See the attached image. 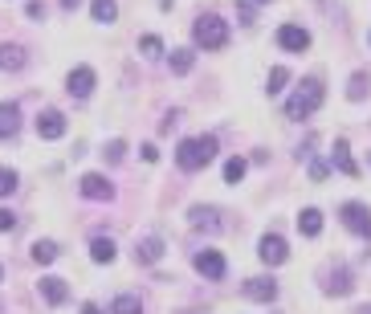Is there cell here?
Masks as SVG:
<instances>
[{
	"mask_svg": "<svg viewBox=\"0 0 371 314\" xmlns=\"http://www.w3.org/2000/svg\"><path fill=\"white\" fill-rule=\"evenodd\" d=\"M217 159V135H200V139H184L180 147H176V164L184 168V172H200L204 164H212Z\"/></svg>",
	"mask_w": 371,
	"mask_h": 314,
	"instance_id": "6da1fadb",
	"label": "cell"
},
{
	"mask_svg": "<svg viewBox=\"0 0 371 314\" xmlns=\"http://www.w3.org/2000/svg\"><path fill=\"white\" fill-rule=\"evenodd\" d=\"M323 98H326V90L319 78H306L302 86L290 94V102H285V119H310L319 106H323Z\"/></svg>",
	"mask_w": 371,
	"mask_h": 314,
	"instance_id": "7a4b0ae2",
	"label": "cell"
},
{
	"mask_svg": "<svg viewBox=\"0 0 371 314\" xmlns=\"http://www.w3.org/2000/svg\"><path fill=\"white\" fill-rule=\"evenodd\" d=\"M192 37H196L200 49H225V45H229V21H221V17L204 12V17L192 25Z\"/></svg>",
	"mask_w": 371,
	"mask_h": 314,
	"instance_id": "3957f363",
	"label": "cell"
},
{
	"mask_svg": "<svg viewBox=\"0 0 371 314\" xmlns=\"http://www.w3.org/2000/svg\"><path fill=\"white\" fill-rule=\"evenodd\" d=\"M339 213H343V224H347L351 233H359L363 241H371V208H368V204H359V200H347Z\"/></svg>",
	"mask_w": 371,
	"mask_h": 314,
	"instance_id": "277c9868",
	"label": "cell"
},
{
	"mask_svg": "<svg viewBox=\"0 0 371 314\" xmlns=\"http://www.w3.org/2000/svg\"><path fill=\"white\" fill-rule=\"evenodd\" d=\"M78 188H82L86 200H110L114 196V184L102 176V172H86V176L78 179Z\"/></svg>",
	"mask_w": 371,
	"mask_h": 314,
	"instance_id": "5b68a950",
	"label": "cell"
},
{
	"mask_svg": "<svg viewBox=\"0 0 371 314\" xmlns=\"http://www.w3.org/2000/svg\"><path fill=\"white\" fill-rule=\"evenodd\" d=\"M37 294L46 298L49 306H66V302H70V286H66V277H53V273L37 282Z\"/></svg>",
	"mask_w": 371,
	"mask_h": 314,
	"instance_id": "8992f818",
	"label": "cell"
},
{
	"mask_svg": "<svg viewBox=\"0 0 371 314\" xmlns=\"http://www.w3.org/2000/svg\"><path fill=\"white\" fill-rule=\"evenodd\" d=\"M257 253H261L265 266H285V257H290V249H285V241H281L278 233H265L261 245H257Z\"/></svg>",
	"mask_w": 371,
	"mask_h": 314,
	"instance_id": "52a82bcc",
	"label": "cell"
},
{
	"mask_svg": "<svg viewBox=\"0 0 371 314\" xmlns=\"http://www.w3.org/2000/svg\"><path fill=\"white\" fill-rule=\"evenodd\" d=\"M241 294H245L249 302H274V298H278V282H270V277H249V282L241 286Z\"/></svg>",
	"mask_w": 371,
	"mask_h": 314,
	"instance_id": "ba28073f",
	"label": "cell"
},
{
	"mask_svg": "<svg viewBox=\"0 0 371 314\" xmlns=\"http://www.w3.org/2000/svg\"><path fill=\"white\" fill-rule=\"evenodd\" d=\"M94 82H98V78H94L90 66H78V70H70V78H66V90H70L74 98H90V94H94Z\"/></svg>",
	"mask_w": 371,
	"mask_h": 314,
	"instance_id": "9c48e42d",
	"label": "cell"
},
{
	"mask_svg": "<svg viewBox=\"0 0 371 314\" xmlns=\"http://www.w3.org/2000/svg\"><path fill=\"white\" fill-rule=\"evenodd\" d=\"M196 269H200V273H204L208 282H221L229 266H225V257H221L217 249H200V253H196Z\"/></svg>",
	"mask_w": 371,
	"mask_h": 314,
	"instance_id": "30bf717a",
	"label": "cell"
},
{
	"mask_svg": "<svg viewBox=\"0 0 371 314\" xmlns=\"http://www.w3.org/2000/svg\"><path fill=\"white\" fill-rule=\"evenodd\" d=\"M278 45H281V49H290V53H302V49H310V33H306L302 25H281V29H278Z\"/></svg>",
	"mask_w": 371,
	"mask_h": 314,
	"instance_id": "8fae6325",
	"label": "cell"
},
{
	"mask_svg": "<svg viewBox=\"0 0 371 314\" xmlns=\"http://www.w3.org/2000/svg\"><path fill=\"white\" fill-rule=\"evenodd\" d=\"M355 290V277H351V269L347 266H334L326 273V294H334V298H347Z\"/></svg>",
	"mask_w": 371,
	"mask_h": 314,
	"instance_id": "7c38bea8",
	"label": "cell"
},
{
	"mask_svg": "<svg viewBox=\"0 0 371 314\" xmlns=\"http://www.w3.org/2000/svg\"><path fill=\"white\" fill-rule=\"evenodd\" d=\"M330 164H334L343 176H359V164L351 159V147H347V139H334V147H330Z\"/></svg>",
	"mask_w": 371,
	"mask_h": 314,
	"instance_id": "4fadbf2b",
	"label": "cell"
},
{
	"mask_svg": "<svg viewBox=\"0 0 371 314\" xmlns=\"http://www.w3.org/2000/svg\"><path fill=\"white\" fill-rule=\"evenodd\" d=\"M37 135H41V139H61V135H66V115H61V110L37 115Z\"/></svg>",
	"mask_w": 371,
	"mask_h": 314,
	"instance_id": "5bb4252c",
	"label": "cell"
},
{
	"mask_svg": "<svg viewBox=\"0 0 371 314\" xmlns=\"http://www.w3.org/2000/svg\"><path fill=\"white\" fill-rule=\"evenodd\" d=\"M17 131H21V106L17 102H0V143L12 139Z\"/></svg>",
	"mask_w": 371,
	"mask_h": 314,
	"instance_id": "9a60e30c",
	"label": "cell"
},
{
	"mask_svg": "<svg viewBox=\"0 0 371 314\" xmlns=\"http://www.w3.org/2000/svg\"><path fill=\"white\" fill-rule=\"evenodd\" d=\"M159 257H163V241L159 237H143L139 245H135V262L139 266H155Z\"/></svg>",
	"mask_w": 371,
	"mask_h": 314,
	"instance_id": "2e32d148",
	"label": "cell"
},
{
	"mask_svg": "<svg viewBox=\"0 0 371 314\" xmlns=\"http://www.w3.org/2000/svg\"><path fill=\"white\" fill-rule=\"evenodd\" d=\"M298 233H302V237H319V233H323V213H319V208H302V213H298Z\"/></svg>",
	"mask_w": 371,
	"mask_h": 314,
	"instance_id": "e0dca14e",
	"label": "cell"
},
{
	"mask_svg": "<svg viewBox=\"0 0 371 314\" xmlns=\"http://www.w3.org/2000/svg\"><path fill=\"white\" fill-rule=\"evenodd\" d=\"M25 66V49L21 45H0V70L4 74H17Z\"/></svg>",
	"mask_w": 371,
	"mask_h": 314,
	"instance_id": "ac0fdd59",
	"label": "cell"
},
{
	"mask_svg": "<svg viewBox=\"0 0 371 314\" xmlns=\"http://www.w3.org/2000/svg\"><path fill=\"white\" fill-rule=\"evenodd\" d=\"M90 257L98 262V266H110V262H114V241H110V237H94L90 241Z\"/></svg>",
	"mask_w": 371,
	"mask_h": 314,
	"instance_id": "d6986e66",
	"label": "cell"
},
{
	"mask_svg": "<svg viewBox=\"0 0 371 314\" xmlns=\"http://www.w3.org/2000/svg\"><path fill=\"white\" fill-rule=\"evenodd\" d=\"M90 17L98 25H110V21L119 17V4H114V0H90Z\"/></svg>",
	"mask_w": 371,
	"mask_h": 314,
	"instance_id": "ffe728a7",
	"label": "cell"
},
{
	"mask_svg": "<svg viewBox=\"0 0 371 314\" xmlns=\"http://www.w3.org/2000/svg\"><path fill=\"white\" fill-rule=\"evenodd\" d=\"M110 314H143L139 294H119V298L110 302Z\"/></svg>",
	"mask_w": 371,
	"mask_h": 314,
	"instance_id": "44dd1931",
	"label": "cell"
},
{
	"mask_svg": "<svg viewBox=\"0 0 371 314\" xmlns=\"http://www.w3.org/2000/svg\"><path fill=\"white\" fill-rule=\"evenodd\" d=\"M57 253H61V249H57L53 241H37V245H33V262H37V266H53Z\"/></svg>",
	"mask_w": 371,
	"mask_h": 314,
	"instance_id": "7402d4cb",
	"label": "cell"
},
{
	"mask_svg": "<svg viewBox=\"0 0 371 314\" xmlns=\"http://www.w3.org/2000/svg\"><path fill=\"white\" fill-rule=\"evenodd\" d=\"M192 224H196V228L217 233V228H221V221H217V208H192Z\"/></svg>",
	"mask_w": 371,
	"mask_h": 314,
	"instance_id": "603a6c76",
	"label": "cell"
},
{
	"mask_svg": "<svg viewBox=\"0 0 371 314\" xmlns=\"http://www.w3.org/2000/svg\"><path fill=\"white\" fill-rule=\"evenodd\" d=\"M245 172H249V164H245L241 155H232L229 164H225V184H241V179H245Z\"/></svg>",
	"mask_w": 371,
	"mask_h": 314,
	"instance_id": "cb8c5ba5",
	"label": "cell"
},
{
	"mask_svg": "<svg viewBox=\"0 0 371 314\" xmlns=\"http://www.w3.org/2000/svg\"><path fill=\"white\" fill-rule=\"evenodd\" d=\"M285 82H290V70H285V66H274V70H270V78H265V90H270V94H281Z\"/></svg>",
	"mask_w": 371,
	"mask_h": 314,
	"instance_id": "d4e9b609",
	"label": "cell"
},
{
	"mask_svg": "<svg viewBox=\"0 0 371 314\" xmlns=\"http://www.w3.org/2000/svg\"><path fill=\"white\" fill-rule=\"evenodd\" d=\"M192 61H196V53H192V49H172V74H188V70H192Z\"/></svg>",
	"mask_w": 371,
	"mask_h": 314,
	"instance_id": "484cf974",
	"label": "cell"
},
{
	"mask_svg": "<svg viewBox=\"0 0 371 314\" xmlns=\"http://www.w3.org/2000/svg\"><path fill=\"white\" fill-rule=\"evenodd\" d=\"M368 86H371V78H368V74H351V86H347V98H351V102H359V98L368 94Z\"/></svg>",
	"mask_w": 371,
	"mask_h": 314,
	"instance_id": "4316f807",
	"label": "cell"
},
{
	"mask_svg": "<svg viewBox=\"0 0 371 314\" xmlns=\"http://www.w3.org/2000/svg\"><path fill=\"white\" fill-rule=\"evenodd\" d=\"M12 192H17V172L0 168V196H12Z\"/></svg>",
	"mask_w": 371,
	"mask_h": 314,
	"instance_id": "83f0119b",
	"label": "cell"
},
{
	"mask_svg": "<svg viewBox=\"0 0 371 314\" xmlns=\"http://www.w3.org/2000/svg\"><path fill=\"white\" fill-rule=\"evenodd\" d=\"M110 164H123V155H127V143L123 139H114V143H106V151H102Z\"/></svg>",
	"mask_w": 371,
	"mask_h": 314,
	"instance_id": "f1b7e54d",
	"label": "cell"
},
{
	"mask_svg": "<svg viewBox=\"0 0 371 314\" xmlns=\"http://www.w3.org/2000/svg\"><path fill=\"white\" fill-rule=\"evenodd\" d=\"M139 49H143V53H147V57H159V53H163V41L147 33V37H143V41H139Z\"/></svg>",
	"mask_w": 371,
	"mask_h": 314,
	"instance_id": "f546056e",
	"label": "cell"
},
{
	"mask_svg": "<svg viewBox=\"0 0 371 314\" xmlns=\"http://www.w3.org/2000/svg\"><path fill=\"white\" fill-rule=\"evenodd\" d=\"M237 17H241V25H253V4L241 0V4H237Z\"/></svg>",
	"mask_w": 371,
	"mask_h": 314,
	"instance_id": "4dcf8cb0",
	"label": "cell"
},
{
	"mask_svg": "<svg viewBox=\"0 0 371 314\" xmlns=\"http://www.w3.org/2000/svg\"><path fill=\"white\" fill-rule=\"evenodd\" d=\"M25 12H29L33 21H41V17H46V4H41V0H29V8H25Z\"/></svg>",
	"mask_w": 371,
	"mask_h": 314,
	"instance_id": "1f68e13d",
	"label": "cell"
},
{
	"mask_svg": "<svg viewBox=\"0 0 371 314\" xmlns=\"http://www.w3.org/2000/svg\"><path fill=\"white\" fill-rule=\"evenodd\" d=\"M12 224H17V217H12V213H8V208H0V233H8V228H12Z\"/></svg>",
	"mask_w": 371,
	"mask_h": 314,
	"instance_id": "d6a6232c",
	"label": "cell"
},
{
	"mask_svg": "<svg viewBox=\"0 0 371 314\" xmlns=\"http://www.w3.org/2000/svg\"><path fill=\"white\" fill-rule=\"evenodd\" d=\"M310 179H326V164H323V159L310 164Z\"/></svg>",
	"mask_w": 371,
	"mask_h": 314,
	"instance_id": "836d02e7",
	"label": "cell"
},
{
	"mask_svg": "<svg viewBox=\"0 0 371 314\" xmlns=\"http://www.w3.org/2000/svg\"><path fill=\"white\" fill-rule=\"evenodd\" d=\"M82 314H102V311H98V306H94V302H86V306H82Z\"/></svg>",
	"mask_w": 371,
	"mask_h": 314,
	"instance_id": "e575fe53",
	"label": "cell"
},
{
	"mask_svg": "<svg viewBox=\"0 0 371 314\" xmlns=\"http://www.w3.org/2000/svg\"><path fill=\"white\" fill-rule=\"evenodd\" d=\"M78 4H82V0H61V8H78Z\"/></svg>",
	"mask_w": 371,
	"mask_h": 314,
	"instance_id": "d590c367",
	"label": "cell"
},
{
	"mask_svg": "<svg viewBox=\"0 0 371 314\" xmlns=\"http://www.w3.org/2000/svg\"><path fill=\"white\" fill-rule=\"evenodd\" d=\"M355 314H371V306H359V311H355Z\"/></svg>",
	"mask_w": 371,
	"mask_h": 314,
	"instance_id": "8d00e7d4",
	"label": "cell"
},
{
	"mask_svg": "<svg viewBox=\"0 0 371 314\" xmlns=\"http://www.w3.org/2000/svg\"><path fill=\"white\" fill-rule=\"evenodd\" d=\"M257 4H270V0H257Z\"/></svg>",
	"mask_w": 371,
	"mask_h": 314,
	"instance_id": "74e56055",
	"label": "cell"
},
{
	"mask_svg": "<svg viewBox=\"0 0 371 314\" xmlns=\"http://www.w3.org/2000/svg\"><path fill=\"white\" fill-rule=\"evenodd\" d=\"M0 277H4V269H0Z\"/></svg>",
	"mask_w": 371,
	"mask_h": 314,
	"instance_id": "f35d334b",
	"label": "cell"
}]
</instances>
